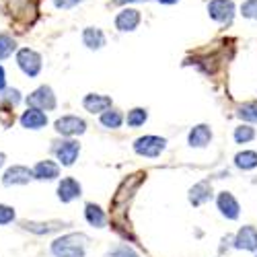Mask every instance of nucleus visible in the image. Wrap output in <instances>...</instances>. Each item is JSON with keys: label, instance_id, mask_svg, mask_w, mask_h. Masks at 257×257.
Returning <instances> with one entry per match:
<instances>
[{"label": "nucleus", "instance_id": "1", "mask_svg": "<svg viewBox=\"0 0 257 257\" xmlns=\"http://www.w3.org/2000/svg\"><path fill=\"white\" fill-rule=\"evenodd\" d=\"M89 243V237L82 232L64 234L52 243V253L56 257H84V247Z\"/></svg>", "mask_w": 257, "mask_h": 257}, {"label": "nucleus", "instance_id": "2", "mask_svg": "<svg viewBox=\"0 0 257 257\" xmlns=\"http://www.w3.org/2000/svg\"><path fill=\"white\" fill-rule=\"evenodd\" d=\"M165 138H159V136H142L134 142V151L140 155V157H159L163 151H165Z\"/></svg>", "mask_w": 257, "mask_h": 257}, {"label": "nucleus", "instance_id": "3", "mask_svg": "<svg viewBox=\"0 0 257 257\" xmlns=\"http://www.w3.org/2000/svg\"><path fill=\"white\" fill-rule=\"evenodd\" d=\"M17 64H19V68L23 70L27 76H37L41 72V56L35 50H29V48L19 50Z\"/></svg>", "mask_w": 257, "mask_h": 257}, {"label": "nucleus", "instance_id": "4", "mask_svg": "<svg viewBox=\"0 0 257 257\" xmlns=\"http://www.w3.org/2000/svg\"><path fill=\"white\" fill-rule=\"evenodd\" d=\"M208 15H210V19L216 21V23L228 25L232 21V17H234L232 0H210L208 3Z\"/></svg>", "mask_w": 257, "mask_h": 257}, {"label": "nucleus", "instance_id": "5", "mask_svg": "<svg viewBox=\"0 0 257 257\" xmlns=\"http://www.w3.org/2000/svg\"><path fill=\"white\" fill-rule=\"evenodd\" d=\"M9 11L17 21L23 19L31 25L37 17V3L35 0H9Z\"/></svg>", "mask_w": 257, "mask_h": 257}, {"label": "nucleus", "instance_id": "6", "mask_svg": "<svg viewBox=\"0 0 257 257\" xmlns=\"http://www.w3.org/2000/svg\"><path fill=\"white\" fill-rule=\"evenodd\" d=\"M27 103H29V107H35V109L52 111L56 107V95L50 87H39L27 97Z\"/></svg>", "mask_w": 257, "mask_h": 257}, {"label": "nucleus", "instance_id": "7", "mask_svg": "<svg viewBox=\"0 0 257 257\" xmlns=\"http://www.w3.org/2000/svg\"><path fill=\"white\" fill-rule=\"evenodd\" d=\"M54 125H56V132L62 136H76V134H82L87 130V123L76 115H64V117L56 119Z\"/></svg>", "mask_w": 257, "mask_h": 257}, {"label": "nucleus", "instance_id": "8", "mask_svg": "<svg viewBox=\"0 0 257 257\" xmlns=\"http://www.w3.org/2000/svg\"><path fill=\"white\" fill-rule=\"evenodd\" d=\"M33 179V171L23 167V165H15L11 167L5 177H3V183L5 185H23V183H29Z\"/></svg>", "mask_w": 257, "mask_h": 257}, {"label": "nucleus", "instance_id": "9", "mask_svg": "<svg viewBox=\"0 0 257 257\" xmlns=\"http://www.w3.org/2000/svg\"><path fill=\"white\" fill-rule=\"evenodd\" d=\"M58 144H60V146H54V151H56V155H58V161H60L62 165L70 167V165L76 161L78 153H80L78 142H74V140H66V142H58Z\"/></svg>", "mask_w": 257, "mask_h": 257}, {"label": "nucleus", "instance_id": "10", "mask_svg": "<svg viewBox=\"0 0 257 257\" xmlns=\"http://www.w3.org/2000/svg\"><path fill=\"white\" fill-rule=\"evenodd\" d=\"M140 25V11L136 9H123L117 17H115V27L119 31H134Z\"/></svg>", "mask_w": 257, "mask_h": 257}, {"label": "nucleus", "instance_id": "11", "mask_svg": "<svg viewBox=\"0 0 257 257\" xmlns=\"http://www.w3.org/2000/svg\"><path fill=\"white\" fill-rule=\"evenodd\" d=\"M48 123V115L41 111V109H35V107H29V109L21 115V125L27 127V130H39Z\"/></svg>", "mask_w": 257, "mask_h": 257}, {"label": "nucleus", "instance_id": "12", "mask_svg": "<svg viewBox=\"0 0 257 257\" xmlns=\"http://www.w3.org/2000/svg\"><path fill=\"white\" fill-rule=\"evenodd\" d=\"M80 191H82L80 183L76 179H72V177H66V179H62L60 185H58V198L62 202H72V200H76L80 196Z\"/></svg>", "mask_w": 257, "mask_h": 257}, {"label": "nucleus", "instance_id": "13", "mask_svg": "<svg viewBox=\"0 0 257 257\" xmlns=\"http://www.w3.org/2000/svg\"><path fill=\"white\" fill-rule=\"evenodd\" d=\"M234 247H237V249H245V251H257V230L253 226H243L237 232Z\"/></svg>", "mask_w": 257, "mask_h": 257}, {"label": "nucleus", "instance_id": "14", "mask_svg": "<svg viewBox=\"0 0 257 257\" xmlns=\"http://www.w3.org/2000/svg\"><path fill=\"white\" fill-rule=\"evenodd\" d=\"M82 105L84 109L89 113H103L105 109H109L111 107V99L105 97V95H97V93H91L82 99Z\"/></svg>", "mask_w": 257, "mask_h": 257}, {"label": "nucleus", "instance_id": "15", "mask_svg": "<svg viewBox=\"0 0 257 257\" xmlns=\"http://www.w3.org/2000/svg\"><path fill=\"white\" fill-rule=\"evenodd\" d=\"M218 210L224 214L226 218L234 220V218H239V202L232 198V194H228V191H222V194L218 196Z\"/></svg>", "mask_w": 257, "mask_h": 257}, {"label": "nucleus", "instance_id": "16", "mask_svg": "<svg viewBox=\"0 0 257 257\" xmlns=\"http://www.w3.org/2000/svg\"><path fill=\"white\" fill-rule=\"evenodd\" d=\"M60 175V167L54 163V161H41L35 165L33 169V177L35 179H41V181H50V179H56Z\"/></svg>", "mask_w": 257, "mask_h": 257}, {"label": "nucleus", "instance_id": "17", "mask_svg": "<svg viewBox=\"0 0 257 257\" xmlns=\"http://www.w3.org/2000/svg\"><path fill=\"white\" fill-rule=\"evenodd\" d=\"M82 41L89 50H101L105 46V33L99 27H87L82 31Z\"/></svg>", "mask_w": 257, "mask_h": 257}, {"label": "nucleus", "instance_id": "18", "mask_svg": "<svg viewBox=\"0 0 257 257\" xmlns=\"http://www.w3.org/2000/svg\"><path fill=\"white\" fill-rule=\"evenodd\" d=\"M212 140V130L208 125H196L194 130L189 132V146H196V148H204L208 146Z\"/></svg>", "mask_w": 257, "mask_h": 257}, {"label": "nucleus", "instance_id": "19", "mask_svg": "<svg viewBox=\"0 0 257 257\" xmlns=\"http://www.w3.org/2000/svg\"><path fill=\"white\" fill-rule=\"evenodd\" d=\"M212 196V187H210V181H200L198 185L191 187L189 191V202L194 206H200L204 202H208Z\"/></svg>", "mask_w": 257, "mask_h": 257}, {"label": "nucleus", "instance_id": "20", "mask_svg": "<svg viewBox=\"0 0 257 257\" xmlns=\"http://www.w3.org/2000/svg\"><path fill=\"white\" fill-rule=\"evenodd\" d=\"M84 214H87L89 224H93V226H97V228H103L105 222H107L103 210H101L99 206H95V204H87V210H84Z\"/></svg>", "mask_w": 257, "mask_h": 257}, {"label": "nucleus", "instance_id": "21", "mask_svg": "<svg viewBox=\"0 0 257 257\" xmlns=\"http://www.w3.org/2000/svg\"><path fill=\"white\" fill-rule=\"evenodd\" d=\"M234 165L243 171H249V169H255L257 167V153L253 151H245V153H239L234 157Z\"/></svg>", "mask_w": 257, "mask_h": 257}, {"label": "nucleus", "instance_id": "22", "mask_svg": "<svg viewBox=\"0 0 257 257\" xmlns=\"http://www.w3.org/2000/svg\"><path fill=\"white\" fill-rule=\"evenodd\" d=\"M121 121H123V117H121V113L119 111H115V109H105L103 113H101V123L105 125V127H111V130H115V127H119L121 125Z\"/></svg>", "mask_w": 257, "mask_h": 257}, {"label": "nucleus", "instance_id": "23", "mask_svg": "<svg viewBox=\"0 0 257 257\" xmlns=\"http://www.w3.org/2000/svg\"><path fill=\"white\" fill-rule=\"evenodd\" d=\"M17 50V44H15V39L11 35H0V60H5L9 58L13 52Z\"/></svg>", "mask_w": 257, "mask_h": 257}, {"label": "nucleus", "instance_id": "24", "mask_svg": "<svg viewBox=\"0 0 257 257\" xmlns=\"http://www.w3.org/2000/svg\"><path fill=\"white\" fill-rule=\"evenodd\" d=\"M237 113H239L241 119L257 123V103H245V105H241Z\"/></svg>", "mask_w": 257, "mask_h": 257}, {"label": "nucleus", "instance_id": "25", "mask_svg": "<svg viewBox=\"0 0 257 257\" xmlns=\"http://www.w3.org/2000/svg\"><path fill=\"white\" fill-rule=\"evenodd\" d=\"M146 119H148V113H146V109H140V107H136V109L127 113V125H132V127L142 125Z\"/></svg>", "mask_w": 257, "mask_h": 257}, {"label": "nucleus", "instance_id": "26", "mask_svg": "<svg viewBox=\"0 0 257 257\" xmlns=\"http://www.w3.org/2000/svg\"><path fill=\"white\" fill-rule=\"evenodd\" d=\"M253 138H255V130L249 127V125H241V127L234 130V140H237L239 144H245V142H249Z\"/></svg>", "mask_w": 257, "mask_h": 257}, {"label": "nucleus", "instance_id": "27", "mask_svg": "<svg viewBox=\"0 0 257 257\" xmlns=\"http://www.w3.org/2000/svg\"><path fill=\"white\" fill-rule=\"evenodd\" d=\"M21 101V93L17 89H3V95H0V103H7L9 107H15Z\"/></svg>", "mask_w": 257, "mask_h": 257}, {"label": "nucleus", "instance_id": "28", "mask_svg": "<svg viewBox=\"0 0 257 257\" xmlns=\"http://www.w3.org/2000/svg\"><path fill=\"white\" fill-rule=\"evenodd\" d=\"M25 230H31L35 234H50L52 230H56L58 226H48V224H37V222H23Z\"/></svg>", "mask_w": 257, "mask_h": 257}, {"label": "nucleus", "instance_id": "29", "mask_svg": "<svg viewBox=\"0 0 257 257\" xmlns=\"http://www.w3.org/2000/svg\"><path fill=\"white\" fill-rule=\"evenodd\" d=\"M241 15L245 19H257V0H245L241 7Z\"/></svg>", "mask_w": 257, "mask_h": 257}, {"label": "nucleus", "instance_id": "30", "mask_svg": "<svg viewBox=\"0 0 257 257\" xmlns=\"http://www.w3.org/2000/svg\"><path fill=\"white\" fill-rule=\"evenodd\" d=\"M105 257H140L136 251H132L127 245H121V247H117V249H113V251H109Z\"/></svg>", "mask_w": 257, "mask_h": 257}, {"label": "nucleus", "instance_id": "31", "mask_svg": "<svg viewBox=\"0 0 257 257\" xmlns=\"http://www.w3.org/2000/svg\"><path fill=\"white\" fill-rule=\"evenodd\" d=\"M15 220V210L11 206L0 204V224H9Z\"/></svg>", "mask_w": 257, "mask_h": 257}, {"label": "nucleus", "instance_id": "32", "mask_svg": "<svg viewBox=\"0 0 257 257\" xmlns=\"http://www.w3.org/2000/svg\"><path fill=\"white\" fill-rule=\"evenodd\" d=\"M80 3H82V0H54L56 9H62V11H68V9H72V7L80 5Z\"/></svg>", "mask_w": 257, "mask_h": 257}, {"label": "nucleus", "instance_id": "33", "mask_svg": "<svg viewBox=\"0 0 257 257\" xmlns=\"http://www.w3.org/2000/svg\"><path fill=\"white\" fill-rule=\"evenodd\" d=\"M130 3H146V0H111V5H115V7H123Z\"/></svg>", "mask_w": 257, "mask_h": 257}, {"label": "nucleus", "instance_id": "34", "mask_svg": "<svg viewBox=\"0 0 257 257\" xmlns=\"http://www.w3.org/2000/svg\"><path fill=\"white\" fill-rule=\"evenodd\" d=\"M7 87V78H5V68L0 66V91H3Z\"/></svg>", "mask_w": 257, "mask_h": 257}, {"label": "nucleus", "instance_id": "35", "mask_svg": "<svg viewBox=\"0 0 257 257\" xmlns=\"http://www.w3.org/2000/svg\"><path fill=\"white\" fill-rule=\"evenodd\" d=\"M161 5H175V3H179V0H159Z\"/></svg>", "mask_w": 257, "mask_h": 257}, {"label": "nucleus", "instance_id": "36", "mask_svg": "<svg viewBox=\"0 0 257 257\" xmlns=\"http://www.w3.org/2000/svg\"><path fill=\"white\" fill-rule=\"evenodd\" d=\"M5 159H7V157H5L3 153H0V167H3V165H5Z\"/></svg>", "mask_w": 257, "mask_h": 257}]
</instances>
